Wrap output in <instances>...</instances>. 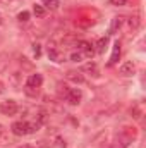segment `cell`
<instances>
[{
    "label": "cell",
    "mask_w": 146,
    "mask_h": 148,
    "mask_svg": "<svg viewBox=\"0 0 146 148\" xmlns=\"http://www.w3.org/2000/svg\"><path fill=\"white\" fill-rule=\"evenodd\" d=\"M95 45H91V43H88V41H77V48H79V52L84 55V57H88V59H91L93 55H95V48H93Z\"/></svg>",
    "instance_id": "cell-5"
},
{
    "label": "cell",
    "mask_w": 146,
    "mask_h": 148,
    "mask_svg": "<svg viewBox=\"0 0 146 148\" xmlns=\"http://www.w3.org/2000/svg\"><path fill=\"white\" fill-rule=\"evenodd\" d=\"M122 28H124V31H126V35H136V31H138V28H139V21H138V17H129V19H126L124 21V24H122Z\"/></svg>",
    "instance_id": "cell-3"
},
{
    "label": "cell",
    "mask_w": 146,
    "mask_h": 148,
    "mask_svg": "<svg viewBox=\"0 0 146 148\" xmlns=\"http://www.w3.org/2000/svg\"><path fill=\"white\" fill-rule=\"evenodd\" d=\"M3 91H5V84H3V83H2V81H0V95H2V93H3Z\"/></svg>",
    "instance_id": "cell-26"
},
{
    "label": "cell",
    "mask_w": 146,
    "mask_h": 148,
    "mask_svg": "<svg viewBox=\"0 0 146 148\" xmlns=\"http://www.w3.org/2000/svg\"><path fill=\"white\" fill-rule=\"evenodd\" d=\"M33 12H35L36 17H43V16H45V7H43L41 3H36V5L33 7Z\"/></svg>",
    "instance_id": "cell-16"
},
{
    "label": "cell",
    "mask_w": 146,
    "mask_h": 148,
    "mask_svg": "<svg viewBox=\"0 0 146 148\" xmlns=\"http://www.w3.org/2000/svg\"><path fill=\"white\" fill-rule=\"evenodd\" d=\"M65 79L71 83H76V84H81V83H84V74L79 73V71H67Z\"/></svg>",
    "instance_id": "cell-7"
},
{
    "label": "cell",
    "mask_w": 146,
    "mask_h": 148,
    "mask_svg": "<svg viewBox=\"0 0 146 148\" xmlns=\"http://www.w3.org/2000/svg\"><path fill=\"white\" fill-rule=\"evenodd\" d=\"M33 50H35V55H40V53H41V48H40V45H35V47H33Z\"/></svg>",
    "instance_id": "cell-25"
},
{
    "label": "cell",
    "mask_w": 146,
    "mask_h": 148,
    "mask_svg": "<svg viewBox=\"0 0 146 148\" xmlns=\"http://www.w3.org/2000/svg\"><path fill=\"white\" fill-rule=\"evenodd\" d=\"M107 43H108V38H100V40L96 41V50H95V52H98V53L105 52V48H107Z\"/></svg>",
    "instance_id": "cell-14"
},
{
    "label": "cell",
    "mask_w": 146,
    "mask_h": 148,
    "mask_svg": "<svg viewBox=\"0 0 146 148\" xmlns=\"http://www.w3.org/2000/svg\"><path fill=\"white\" fill-rule=\"evenodd\" d=\"M81 98H83V91H81L79 88H71V90L67 91V95H65V100H67L71 105H77V103L81 102Z\"/></svg>",
    "instance_id": "cell-4"
},
{
    "label": "cell",
    "mask_w": 146,
    "mask_h": 148,
    "mask_svg": "<svg viewBox=\"0 0 146 148\" xmlns=\"http://www.w3.org/2000/svg\"><path fill=\"white\" fill-rule=\"evenodd\" d=\"M17 21H19V23H28V21H29V12H28V10H23V12L17 16Z\"/></svg>",
    "instance_id": "cell-18"
},
{
    "label": "cell",
    "mask_w": 146,
    "mask_h": 148,
    "mask_svg": "<svg viewBox=\"0 0 146 148\" xmlns=\"http://www.w3.org/2000/svg\"><path fill=\"white\" fill-rule=\"evenodd\" d=\"M24 93H26V95H29V97H36V95H38V88L26 86V88H24Z\"/></svg>",
    "instance_id": "cell-22"
},
{
    "label": "cell",
    "mask_w": 146,
    "mask_h": 148,
    "mask_svg": "<svg viewBox=\"0 0 146 148\" xmlns=\"http://www.w3.org/2000/svg\"><path fill=\"white\" fill-rule=\"evenodd\" d=\"M41 83H43V76L36 73V74H31V76L28 77L26 86H31V88H40V86H41Z\"/></svg>",
    "instance_id": "cell-8"
},
{
    "label": "cell",
    "mask_w": 146,
    "mask_h": 148,
    "mask_svg": "<svg viewBox=\"0 0 146 148\" xmlns=\"http://www.w3.org/2000/svg\"><path fill=\"white\" fill-rule=\"evenodd\" d=\"M7 59H9V57H7L5 53H0V71H3V69L7 67V64H9Z\"/></svg>",
    "instance_id": "cell-20"
},
{
    "label": "cell",
    "mask_w": 146,
    "mask_h": 148,
    "mask_svg": "<svg viewBox=\"0 0 146 148\" xmlns=\"http://www.w3.org/2000/svg\"><path fill=\"white\" fill-rule=\"evenodd\" d=\"M83 59H84V55H83L79 50H77V52H74L72 55H71V60H72V62H81Z\"/></svg>",
    "instance_id": "cell-21"
},
{
    "label": "cell",
    "mask_w": 146,
    "mask_h": 148,
    "mask_svg": "<svg viewBox=\"0 0 146 148\" xmlns=\"http://www.w3.org/2000/svg\"><path fill=\"white\" fill-rule=\"evenodd\" d=\"M81 73H88V74H91V76H95V77H98V76H100L98 66H96L95 62H88L86 66H83V71H81Z\"/></svg>",
    "instance_id": "cell-10"
},
{
    "label": "cell",
    "mask_w": 146,
    "mask_h": 148,
    "mask_svg": "<svg viewBox=\"0 0 146 148\" xmlns=\"http://www.w3.org/2000/svg\"><path fill=\"white\" fill-rule=\"evenodd\" d=\"M69 90H71V88H67L65 84H59V95H60V97H64V98H65V95H67V91H69Z\"/></svg>",
    "instance_id": "cell-23"
},
{
    "label": "cell",
    "mask_w": 146,
    "mask_h": 148,
    "mask_svg": "<svg viewBox=\"0 0 146 148\" xmlns=\"http://www.w3.org/2000/svg\"><path fill=\"white\" fill-rule=\"evenodd\" d=\"M9 143H10L9 134H7L5 129H2V126H0V145H9Z\"/></svg>",
    "instance_id": "cell-15"
},
{
    "label": "cell",
    "mask_w": 146,
    "mask_h": 148,
    "mask_svg": "<svg viewBox=\"0 0 146 148\" xmlns=\"http://www.w3.org/2000/svg\"><path fill=\"white\" fill-rule=\"evenodd\" d=\"M10 131L14 136H24V134H29V122L26 121H17L10 126Z\"/></svg>",
    "instance_id": "cell-1"
},
{
    "label": "cell",
    "mask_w": 146,
    "mask_h": 148,
    "mask_svg": "<svg viewBox=\"0 0 146 148\" xmlns=\"http://www.w3.org/2000/svg\"><path fill=\"white\" fill-rule=\"evenodd\" d=\"M46 121H48V115H46L45 112H40V114L36 115V119H35V122H38L40 126H41V124H45Z\"/></svg>",
    "instance_id": "cell-17"
},
{
    "label": "cell",
    "mask_w": 146,
    "mask_h": 148,
    "mask_svg": "<svg viewBox=\"0 0 146 148\" xmlns=\"http://www.w3.org/2000/svg\"><path fill=\"white\" fill-rule=\"evenodd\" d=\"M126 2H127V0H110V3H112V5H117V7L126 5Z\"/></svg>",
    "instance_id": "cell-24"
},
{
    "label": "cell",
    "mask_w": 146,
    "mask_h": 148,
    "mask_svg": "<svg viewBox=\"0 0 146 148\" xmlns=\"http://www.w3.org/2000/svg\"><path fill=\"white\" fill-rule=\"evenodd\" d=\"M131 114H132V117H134V119H141V115H143V110H141L138 105H134V107L131 109Z\"/></svg>",
    "instance_id": "cell-19"
},
{
    "label": "cell",
    "mask_w": 146,
    "mask_h": 148,
    "mask_svg": "<svg viewBox=\"0 0 146 148\" xmlns=\"http://www.w3.org/2000/svg\"><path fill=\"white\" fill-rule=\"evenodd\" d=\"M19 148H35V147H33V145H21Z\"/></svg>",
    "instance_id": "cell-27"
},
{
    "label": "cell",
    "mask_w": 146,
    "mask_h": 148,
    "mask_svg": "<svg viewBox=\"0 0 146 148\" xmlns=\"http://www.w3.org/2000/svg\"><path fill=\"white\" fill-rule=\"evenodd\" d=\"M46 52H48L50 60H53V62H64V53L59 50V47L57 48H52V50H46Z\"/></svg>",
    "instance_id": "cell-9"
},
{
    "label": "cell",
    "mask_w": 146,
    "mask_h": 148,
    "mask_svg": "<svg viewBox=\"0 0 146 148\" xmlns=\"http://www.w3.org/2000/svg\"><path fill=\"white\" fill-rule=\"evenodd\" d=\"M17 110H19V105H17L16 100H5V102L0 103V112L3 115H16Z\"/></svg>",
    "instance_id": "cell-2"
},
{
    "label": "cell",
    "mask_w": 146,
    "mask_h": 148,
    "mask_svg": "<svg viewBox=\"0 0 146 148\" xmlns=\"http://www.w3.org/2000/svg\"><path fill=\"white\" fill-rule=\"evenodd\" d=\"M41 5L45 9H48V10H57L59 5H60V2L59 0H41Z\"/></svg>",
    "instance_id": "cell-12"
},
{
    "label": "cell",
    "mask_w": 146,
    "mask_h": 148,
    "mask_svg": "<svg viewBox=\"0 0 146 148\" xmlns=\"http://www.w3.org/2000/svg\"><path fill=\"white\" fill-rule=\"evenodd\" d=\"M21 79H23V74L21 73H12V74H9V84L10 86H14V88H19L21 86Z\"/></svg>",
    "instance_id": "cell-11"
},
{
    "label": "cell",
    "mask_w": 146,
    "mask_h": 148,
    "mask_svg": "<svg viewBox=\"0 0 146 148\" xmlns=\"http://www.w3.org/2000/svg\"><path fill=\"white\" fill-rule=\"evenodd\" d=\"M117 57H120V43L119 41H115V45H113V53L110 57V64H115L117 62Z\"/></svg>",
    "instance_id": "cell-13"
},
{
    "label": "cell",
    "mask_w": 146,
    "mask_h": 148,
    "mask_svg": "<svg viewBox=\"0 0 146 148\" xmlns=\"http://www.w3.org/2000/svg\"><path fill=\"white\" fill-rule=\"evenodd\" d=\"M119 73L122 74V76H132V74L136 73V66H134V62H132V60H126L124 64H120Z\"/></svg>",
    "instance_id": "cell-6"
}]
</instances>
